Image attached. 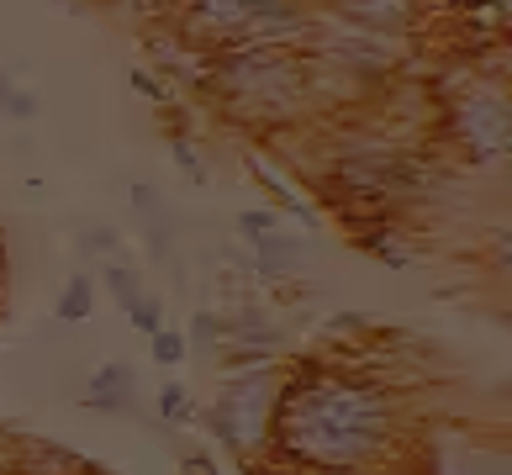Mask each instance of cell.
Here are the masks:
<instances>
[{"instance_id":"7402d4cb","label":"cell","mask_w":512,"mask_h":475,"mask_svg":"<svg viewBox=\"0 0 512 475\" xmlns=\"http://www.w3.org/2000/svg\"><path fill=\"white\" fill-rule=\"evenodd\" d=\"M175 164H180L191 180H201V175H206V169H201V159H196V148L185 143V138H175Z\"/></svg>"},{"instance_id":"ac0fdd59","label":"cell","mask_w":512,"mask_h":475,"mask_svg":"<svg viewBox=\"0 0 512 475\" xmlns=\"http://www.w3.org/2000/svg\"><path fill=\"white\" fill-rule=\"evenodd\" d=\"M217 338H222V317H217V312H196V317H191V333H185V344L217 349Z\"/></svg>"},{"instance_id":"9c48e42d","label":"cell","mask_w":512,"mask_h":475,"mask_svg":"<svg viewBox=\"0 0 512 475\" xmlns=\"http://www.w3.org/2000/svg\"><path fill=\"white\" fill-rule=\"evenodd\" d=\"M338 22H354L365 32H386V37H407L417 0H333Z\"/></svg>"},{"instance_id":"3957f363","label":"cell","mask_w":512,"mask_h":475,"mask_svg":"<svg viewBox=\"0 0 512 475\" xmlns=\"http://www.w3.org/2000/svg\"><path fill=\"white\" fill-rule=\"evenodd\" d=\"M312 27L301 0H191V32L217 48L264 43V48H291Z\"/></svg>"},{"instance_id":"44dd1931","label":"cell","mask_w":512,"mask_h":475,"mask_svg":"<svg viewBox=\"0 0 512 475\" xmlns=\"http://www.w3.org/2000/svg\"><path fill=\"white\" fill-rule=\"evenodd\" d=\"M80 249H85V254H106V259H111V254H117V233H111V227H90Z\"/></svg>"},{"instance_id":"ffe728a7","label":"cell","mask_w":512,"mask_h":475,"mask_svg":"<svg viewBox=\"0 0 512 475\" xmlns=\"http://www.w3.org/2000/svg\"><path fill=\"white\" fill-rule=\"evenodd\" d=\"M132 328H138L143 338H148V333H159V328H164V301H159V296H143V301H138V312H132Z\"/></svg>"},{"instance_id":"277c9868","label":"cell","mask_w":512,"mask_h":475,"mask_svg":"<svg viewBox=\"0 0 512 475\" xmlns=\"http://www.w3.org/2000/svg\"><path fill=\"white\" fill-rule=\"evenodd\" d=\"M275 370L270 365H254V370H238L233 380L222 386L217 407L206 412V428L222 439V449L233 454H264L270 449V423H275Z\"/></svg>"},{"instance_id":"30bf717a","label":"cell","mask_w":512,"mask_h":475,"mask_svg":"<svg viewBox=\"0 0 512 475\" xmlns=\"http://www.w3.org/2000/svg\"><path fill=\"white\" fill-rule=\"evenodd\" d=\"M249 243H254V264H259V275H270V280H286L291 270H301V264L312 259V243L301 238V233H291L286 222L270 227V233H259V238H249Z\"/></svg>"},{"instance_id":"7c38bea8","label":"cell","mask_w":512,"mask_h":475,"mask_svg":"<svg viewBox=\"0 0 512 475\" xmlns=\"http://www.w3.org/2000/svg\"><path fill=\"white\" fill-rule=\"evenodd\" d=\"M132 396H138V375H132L127 359H106L85 380V407H96V412H127Z\"/></svg>"},{"instance_id":"2e32d148","label":"cell","mask_w":512,"mask_h":475,"mask_svg":"<svg viewBox=\"0 0 512 475\" xmlns=\"http://www.w3.org/2000/svg\"><path fill=\"white\" fill-rule=\"evenodd\" d=\"M154 407H159L164 423H191V391H185L180 380H169V386H159Z\"/></svg>"},{"instance_id":"5b68a950","label":"cell","mask_w":512,"mask_h":475,"mask_svg":"<svg viewBox=\"0 0 512 475\" xmlns=\"http://www.w3.org/2000/svg\"><path fill=\"white\" fill-rule=\"evenodd\" d=\"M328 74H349V80H381L402 64V37H386V32H365L354 22H312L307 37H301Z\"/></svg>"},{"instance_id":"d6986e66","label":"cell","mask_w":512,"mask_h":475,"mask_svg":"<svg viewBox=\"0 0 512 475\" xmlns=\"http://www.w3.org/2000/svg\"><path fill=\"white\" fill-rule=\"evenodd\" d=\"M270 227H280V212H270V206H249V212H238V233L243 238H259V233H270Z\"/></svg>"},{"instance_id":"9a60e30c","label":"cell","mask_w":512,"mask_h":475,"mask_svg":"<svg viewBox=\"0 0 512 475\" xmlns=\"http://www.w3.org/2000/svg\"><path fill=\"white\" fill-rule=\"evenodd\" d=\"M0 117H11V122H32L37 117V95L27 85H16L6 69H0Z\"/></svg>"},{"instance_id":"8992f818","label":"cell","mask_w":512,"mask_h":475,"mask_svg":"<svg viewBox=\"0 0 512 475\" xmlns=\"http://www.w3.org/2000/svg\"><path fill=\"white\" fill-rule=\"evenodd\" d=\"M444 132H449V143L460 148L465 159H476V164L507 159V143H512L507 90L481 80V85H470L465 95H454L449 111H444Z\"/></svg>"},{"instance_id":"e0dca14e","label":"cell","mask_w":512,"mask_h":475,"mask_svg":"<svg viewBox=\"0 0 512 475\" xmlns=\"http://www.w3.org/2000/svg\"><path fill=\"white\" fill-rule=\"evenodd\" d=\"M148 349H154V365H180L185 359V333H175V328H159V333H148Z\"/></svg>"},{"instance_id":"603a6c76","label":"cell","mask_w":512,"mask_h":475,"mask_svg":"<svg viewBox=\"0 0 512 475\" xmlns=\"http://www.w3.org/2000/svg\"><path fill=\"white\" fill-rule=\"evenodd\" d=\"M132 90L148 95V101H164V85H159V74H148V69H132Z\"/></svg>"},{"instance_id":"5bb4252c","label":"cell","mask_w":512,"mask_h":475,"mask_svg":"<svg viewBox=\"0 0 512 475\" xmlns=\"http://www.w3.org/2000/svg\"><path fill=\"white\" fill-rule=\"evenodd\" d=\"M90 312H96V280L90 275H74L64 285V296H59V322H85Z\"/></svg>"},{"instance_id":"6da1fadb","label":"cell","mask_w":512,"mask_h":475,"mask_svg":"<svg viewBox=\"0 0 512 475\" xmlns=\"http://www.w3.org/2000/svg\"><path fill=\"white\" fill-rule=\"evenodd\" d=\"M396 439V402L381 380L349 370H307L280 386L270 449L317 475L370 470Z\"/></svg>"},{"instance_id":"8fae6325","label":"cell","mask_w":512,"mask_h":475,"mask_svg":"<svg viewBox=\"0 0 512 475\" xmlns=\"http://www.w3.org/2000/svg\"><path fill=\"white\" fill-rule=\"evenodd\" d=\"M433 475H507V449L486 439H444Z\"/></svg>"},{"instance_id":"52a82bcc","label":"cell","mask_w":512,"mask_h":475,"mask_svg":"<svg viewBox=\"0 0 512 475\" xmlns=\"http://www.w3.org/2000/svg\"><path fill=\"white\" fill-rule=\"evenodd\" d=\"M338 180L349 185V196L386 206V201H412L423 190V169L402 148H349V154H338Z\"/></svg>"},{"instance_id":"cb8c5ba5","label":"cell","mask_w":512,"mask_h":475,"mask_svg":"<svg viewBox=\"0 0 512 475\" xmlns=\"http://www.w3.org/2000/svg\"><path fill=\"white\" fill-rule=\"evenodd\" d=\"M180 470H185V475H217V465L206 460V454H185V460H180Z\"/></svg>"},{"instance_id":"7a4b0ae2","label":"cell","mask_w":512,"mask_h":475,"mask_svg":"<svg viewBox=\"0 0 512 475\" xmlns=\"http://www.w3.org/2000/svg\"><path fill=\"white\" fill-rule=\"evenodd\" d=\"M212 85L233 101L243 117H301L312 106V64H301L291 48H264V43H238L212 59Z\"/></svg>"},{"instance_id":"ba28073f","label":"cell","mask_w":512,"mask_h":475,"mask_svg":"<svg viewBox=\"0 0 512 475\" xmlns=\"http://www.w3.org/2000/svg\"><path fill=\"white\" fill-rule=\"evenodd\" d=\"M217 344L227 349V365H233V370H254V365H270V359L286 349V328L249 307V312H238V317L222 322Z\"/></svg>"},{"instance_id":"4fadbf2b","label":"cell","mask_w":512,"mask_h":475,"mask_svg":"<svg viewBox=\"0 0 512 475\" xmlns=\"http://www.w3.org/2000/svg\"><path fill=\"white\" fill-rule=\"evenodd\" d=\"M106 291H111V301H117V307L132 317V312H138V301L148 296V285H143V275L138 270H132V264H106Z\"/></svg>"}]
</instances>
